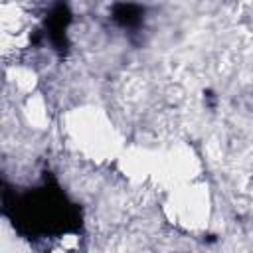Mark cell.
Masks as SVG:
<instances>
[{"label":"cell","instance_id":"7a4b0ae2","mask_svg":"<svg viewBox=\"0 0 253 253\" xmlns=\"http://www.w3.org/2000/svg\"><path fill=\"white\" fill-rule=\"evenodd\" d=\"M111 18L125 30H136L144 20V8L134 2H117L111 10Z\"/></svg>","mask_w":253,"mask_h":253},{"label":"cell","instance_id":"6da1fadb","mask_svg":"<svg viewBox=\"0 0 253 253\" xmlns=\"http://www.w3.org/2000/svg\"><path fill=\"white\" fill-rule=\"evenodd\" d=\"M71 22V12L65 4H57L53 6V10L49 12L47 20H45V36L49 40V43L53 45V49H57L59 53H63L67 49V26Z\"/></svg>","mask_w":253,"mask_h":253}]
</instances>
